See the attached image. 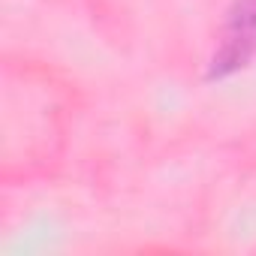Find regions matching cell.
<instances>
[{"mask_svg": "<svg viewBox=\"0 0 256 256\" xmlns=\"http://www.w3.org/2000/svg\"><path fill=\"white\" fill-rule=\"evenodd\" d=\"M256 52V4L241 6V16L232 22V36L226 40V48L220 54V64L238 66Z\"/></svg>", "mask_w": 256, "mask_h": 256, "instance_id": "cell-1", "label": "cell"}]
</instances>
